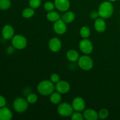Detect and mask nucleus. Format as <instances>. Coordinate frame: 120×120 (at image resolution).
<instances>
[{
  "label": "nucleus",
  "instance_id": "f257e3e1",
  "mask_svg": "<svg viewBox=\"0 0 120 120\" xmlns=\"http://www.w3.org/2000/svg\"><path fill=\"white\" fill-rule=\"evenodd\" d=\"M55 90V85L48 80L40 82L37 86V91L42 96H50Z\"/></svg>",
  "mask_w": 120,
  "mask_h": 120
},
{
  "label": "nucleus",
  "instance_id": "f03ea898",
  "mask_svg": "<svg viewBox=\"0 0 120 120\" xmlns=\"http://www.w3.org/2000/svg\"><path fill=\"white\" fill-rule=\"evenodd\" d=\"M98 12L100 17L104 19L110 18L114 13V7L112 3L109 1L102 2L98 7Z\"/></svg>",
  "mask_w": 120,
  "mask_h": 120
},
{
  "label": "nucleus",
  "instance_id": "7ed1b4c3",
  "mask_svg": "<svg viewBox=\"0 0 120 120\" xmlns=\"http://www.w3.org/2000/svg\"><path fill=\"white\" fill-rule=\"evenodd\" d=\"M77 62L80 68L85 71H89L93 68V60L91 57L88 56V55H84L80 56Z\"/></svg>",
  "mask_w": 120,
  "mask_h": 120
},
{
  "label": "nucleus",
  "instance_id": "20e7f679",
  "mask_svg": "<svg viewBox=\"0 0 120 120\" xmlns=\"http://www.w3.org/2000/svg\"><path fill=\"white\" fill-rule=\"evenodd\" d=\"M11 40V43L13 48L18 50H22L25 49L28 45V41L26 38L22 35H14Z\"/></svg>",
  "mask_w": 120,
  "mask_h": 120
},
{
  "label": "nucleus",
  "instance_id": "39448f33",
  "mask_svg": "<svg viewBox=\"0 0 120 120\" xmlns=\"http://www.w3.org/2000/svg\"><path fill=\"white\" fill-rule=\"evenodd\" d=\"M57 112L60 116L63 117H71L73 112V109L71 105L68 103H62L59 104L57 109Z\"/></svg>",
  "mask_w": 120,
  "mask_h": 120
},
{
  "label": "nucleus",
  "instance_id": "423d86ee",
  "mask_svg": "<svg viewBox=\"0 0 120 120\" xmlns=\"http://www.w3.org/2000/svg\"><path fill=\"white\" fill-rule=\"evenodd\" d=\"M28 102L26 99L23 98H17L14 100L13 103V107L15 111L18 113L25 112L28 108Z\"/></svg>",
  "mask_w": 120,
  "mask_h": 120
},
{
  "label": "nucleus",
  "instance_id": "0eeeda50",
  "mask_svg": "<svg viewBox=\"0 0 120 120\" xmlns=\"http://www.w3.org/2000/svg\"><path fill=\"white\" fill-rule=\"evenodd\" d=\"M79 47L80 51L84 55H89L91 53L93 50V43L87 38H83L82 41H80L79 45Z\"/></svg>",
  "mask_w": 120,
  "mask_h": 120
},
{
  "label": "nucleus",
  "instance_id": "6e6552de",
  "mask_svg": "<svg viewBox=\"0 0 120 120\" xmlns=\"http://www.w3.org/2000/svg\"><path fill=\"white\" fill-rule=\"evenodd\" d=\"M67 23H66L62 19L57 20L54 22L53 30L57 35H63L67 30Z\"/></svg>",
  "mask_w": 120,
  "mask_h": 120
},
{
  "label": "nucleus",
  "instance_id": "1a4fd4ad",
  "mask_svg": "<svg viewBox=\"0 0 120 120\" xmlns=\"http://www.w3.org/2000/svg\"><path fill=\"white\" fill-rule=\"evenodd\" d=\"M71 105H72L74 111L82 112L85 110V101L82 97H77L73 100Z\"/></svg>",
  "mask_w": 120,
  "mask_h": 120
},
{
  "label": "nucleus",
  "instance_id": "9d476101",
  "mask_svg": "<svg viewBox=\"0 0 120 120\" xmlns=\"http://www.w3.org/2000/svg\"><path fill=\"white\" fill-rule=\"evenodd\" d=\"M62 42L60 39L57 37H54L49 40L48 46L50 51L52 52H57L62 48Z\"/></svg>",
  "mask_w": 120,
  "mask_h": 120
},
{
  "label": "nucleus",
  "instance_id": "9b49d317",
  "mask_svg": "<svg viewBox=\"0 0 120 120\" xmlns=\"http://www.w3.org/2000/svg\"><path fill=\"white\" fill-rule=\"evenodd\" d=\"M55 89L56 91L60 93L61 94H66L70 90V84L65 80H60L59 82L56 83Z\"/></svg>",
  "mask_w": 120,
  "mask_h": 120
},
{
  "label": "nucleus",
  "instance_id": "f8f14e48",
  "mask_svg": "<svg viewBox=\"0 0 120 120\" xmlns=\"http://www.w3.org/2000/svg\"><path fill=\"white\" fill-rule=\"evenodd\" d=\"M2 36L3 38L5 40H10L12 39L14 36L15 34V30L14 28L10 25H6L2 28Z\"/></svg>",
  "mask_w": 120,
  "mask_h": 120
},
{
  "label": "nucleus",
  "instance_id": "ddd939ff",
  "mask_svg": "<svg viewBox=\"0 0 120 120\" xmlns=\"http://www.w3.org/2000/svg\"><path fill=\"white\" fill-rule=\"evenodd\" d=\"M54 4L56 9L61 12L68 11L70 7L69 0H55Z\"/></svg>",
  "mask_w": 120,
  "mask_h": 120
},
{
  "label": "nucleus",
  "instance_id": "4468645a",
  "mask_svg": "<svg viewBox=\"0 0 120 120\" xmlns=\"http://www.w3.org/2000/svg\"><path fill=\"white\" fill-rule=\"evenodd\" d=\"M94 29L97 32L103 33L105 30L107 28V24L104 18L100 17L95 19L94 23Z\"/></svg>",
  "mask_w": 120,
  "mask_h": 120
},
{
  "label": "nucleus",
  "instance_id": "2eb2a0df",
  "mask_svg": "<svg viewBox=\"0 0 120 120\" xmlns=\"http://www.w3.org/2000/svg\"><path fill=\"white\" fill-rule=\"evenodd\" d=\"M83 114L84 118L86 120H97L98 118V113L93 109L84 110Z\"/></svg>",
  "mask_w": 120,
  "mask_h": 120
},
{
  "label": "nucleus",
  "instance_id": "dca6fc26",
  "mask_svg": "<svg viewBox=\"0 0 120 120\" xmlns=\"http://www.w3.org/2000/svg\"><path fill=\"white\" fill-rule=\"evenodd\" d=\"M12 118V112L5 106L0 108V120H10Z\"/></svg>",
  "mask_w": 120,
  "mask_h": 120
},
{
  "label": "nucleus",
  "instance_id": "f3484780",
  "mask_svg": "<svg viewBox=\"0 0 120 120\" xmlns=\"http://www.w3.org/2000/svg\"><path fill=\"white\" fill-rule=\"evenodd\" d=\"M66 57L68 60L70 62H75L78 61L80 56L78 52L75 49H70L67 52Z\"/></svg>",
  "mask_w": 120,
  "mask_h": 120
},
{
  "label": "nucleus",
  "instance_id": "a211bd4d",
  "mask_svg": "<svg viewBox=\"0 0 120 120\" xmlns=\"http://www.w3.org/2000/svg\"><path fill=\"white\" fill-rule=\"evenodd\" d=\"M76 18L75 13L72 11H66L62 18V19L66 23H70L74 21Z\"/></svg>",
  "mask_w": 120,
  "mask_h": 120
},
{
  "label": "nucleus",
  "instance_id": "6ab92c4d",
  "mask_svg": "<svg viewBox=\"0 0 120 120\" xmlns=\"http://www.w3.org/2000/svg\"><path fill=\"white\" fill-rule=\"evenodd\" d=\"M50 101L53 104H58L62 101V95L60 93L56 91L53 92L50 95Z\"/></svg>",
  "mask_w": 120,
  "mask_h": 120
},
{
  "label": "nucleus",
  "instance_id": "aec40b11",
  "mask_svg": "<svg viewBox=\"0 0 120 120\" xmlns=\"http://www.w3.org/2000/svg\"><path fill=\"white\" fill-rule=\"evenodd\" d=\"M46 18L48 21L51 22H55L60 19L59 14L54 11L48 12L46 15Z\"/></svg>",
  "mask_w": 120,
  "mask_h": 120
},
{
  "label": "nucleus",
  "instance_id": "412c9836",
  "mask_svg": "<svg viewBox=\"0 0 120 120\" xmlns=\"http://www.w3.org/2000/svg\"><path fill=\"white\" fill-rule=\"evenodd\" d=\"M35 15V10L31 7L26 8L22 11V15L24 18L29 19L33 17Z\"/></svg>",
  "mask_w": 120,
  "mask_h": 120
},
{
  "label": "nucleus",
  "instance_id": "4be33fe9",
  "mask_svg": "<svg viewBox=\"0 0 120 120\" xmlns=\"http://www.w3.org/2000/svg\"><path fill=\"white\" fill-rule=\"evenodd\" d=\"M80 35L83 38L87 39L90 36L91 34V30L87 26H83L80 29Z\"/></svg>",
  "mask_w": 120,
  "mask_h": 120
},
{
  "label": "nucleus",
  "instance_id": "5701e85b",
  "mask_svg": "<svg viewBox=\"0 0 120 120\" xmlns=\"http://www.w3.org/2000/svg\"><path fill=\"white\" fill-rule=\"evenodd\" d=\"M11 6V0H0V9L1 10H7Z\"/></svg>",
  "mask_w": 120,
  "mask_h": 120
},
{
  "label": "nucleus",
  "instance_id": "b1692460",
  "mask_svg": "<svg viewBox=\"0 0 120 120\" xmlns=\"http://www.w3.org/2000/svg\"><path fill=\"white\" fill-rule=\"evenodd\" d=\"M26 100L29 104H35L38 101V96L35 93H30L26 97Z\"/></svg>",
  "mask_w": 120,
  "mask_h": 120
},
{
  "label": "nucleus",
  "instance_id": "393cba45",
  "mask_svg": "<svg viewBox=\"0 0 120 120\" xmlns=\"http://www.w3.org/2000/svg\"><path fill=\"white\" fill-rule=\"evenodd\" d=\"M109 110L106 109H102L98 112V118L101 120H104L109 116Z\"/></svg>",
  "mask_w": 120,
  "mask_h": 120
},
{
  "label": "nucleus",
  "instance_id": "a878e982",
  "mask_svg": "<svg viewBox=\"0 0 120 120\" xmlns=\"http://www.w3.org/2000/svg\"><path fill=\"white\" fill-rule=\"evenodd\" d=\"M41 0H29V7L32 8L33 9H37L41 6Z\"/></svg>",
  "mask_w": 120,
  "mask_h": 120
},
{
  "label": "nucleus",
  "instance_id": "bb28decb",
  "mask_svg": "<svg viewBox=\"0 0 120 120\" xmlns=\"http://www.w3.org/2000/svg\"><path fill=\"white\" fill-rule=\"evenodd\" d=\"M43 7H44V9L48 12L53 11L54 9H55V8H56L55 5V4L53 3L52 2H50V1L46 2L44 4Z\"/></svg>",
  "mask_w": 120,
  "mask_h": 120
},
{
  "label": "nucleus",
  "instance_id": "cd10ccee",
  "mask_svg": "<svg viewBox=\"0 0 120 120\" xmlns=\"http://www.w3.org/2000/svg\"><path fill=\"white\" fill-rule=\"evenodd\" d=\"M71 119L72 120H83L84 119V117L81 112L75 111V112H73L71 114Z\"/></svg>",
  "mask_w": 120,
  "mask_h": 120
},
{
  "label": "nucleus",
  "instance_id": "c85d7f7f",
  "mask_svg": "<svg viewBox=\"0 0 120 120\" xmlns=\"http://www.w3.org/2000/svg\"><path fill=\"white\" fill-rule=\"evenodd\" d=\"M50 80L52 82H53L54 84H56V83H57V82L60 80L59 75H57V73L52 74L50 76Z\"/></svg>",
  "mask_w": 120,
  "mask_h": 120
},
{
  "label": "nucleus",
  "instance_id": "c756f323",
  "mask_svg": "<svg viewBox=\"0 0 120 120\" xmlns=\"http://www.w3.org/2000/svg\"><path fill=\"white\" fill-rule=\"evenodd\" d=\"M90 16L91 19H96L98 18H99V14H98V11H92L90 14Z\"/></svg>",
  "mask_w": 120,
  "mask_h": 120
},
{
  "label": "nucleus",
  "instance_id": "7c9ffc66",
  "mask_svg": "<svg viewBox=\"0 0 120 120\" xmlns=\"http://www.w3.org/2000/svg\"><path fill=\"white\" fill-rule=\"evenodd\" d=\"M7 104V100L4 96L0 95V108L5 107Z\"/></svg>",
  "mask_w": 120,
  "mask_h": 120
},
{
  "label": "nucleus",
  "instance_id": "2f4dec72",
  "mask_svg": "<svg viewBox=\"0 0 120 120\" xmlns=\"http://www.w3.org/2000/svg\"><path fill=\"white\" fill-rule=\"evenodd\" d=\"M109 1H110V2H115V1H116L117 0H108Z\"/></svg>",
  "mask_w": 120,
  "mask_h": 120
},
{
  "label": "nucleus",
  "instance_id": "473e14b6",
  "mask_svg": "<svg viewBox=\"0 0 120 120\" xmlns=\"http://www.w3.org/2000/svg\"></svg>",
  "mask_w": 120,
  "mask_h": 120
}]
</instances>
